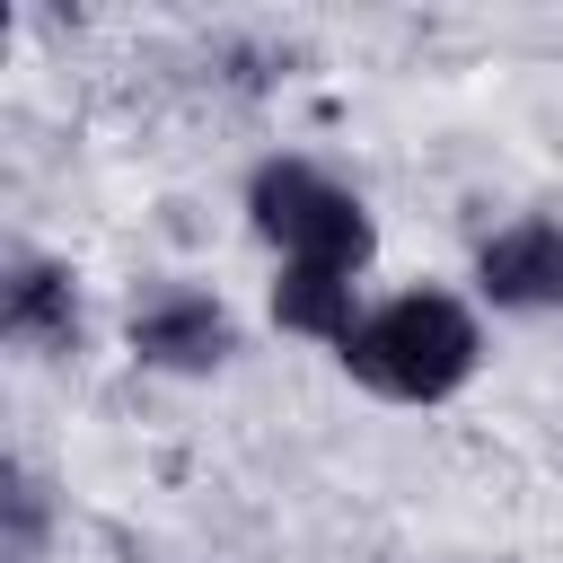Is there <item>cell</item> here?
<instances>
[{
  "instance_id": "obj_1",
  "label": "cell",
  "mask_w": 563,
  "mask_h": 563,
  "mask_svg": "<svg viewBox=\"0 0 563 563\" xmlns=\"http://www.w3.org/2000/svg\"><path fill=\"white\" fill-rule=\"evenodd\" d=\"M475 352H484V334L449 290H405L378 317H361V334L343 343V369L396 405H440L475 378Z\"/></svg>"
},
{
  "instance_id": "obj_2",
  "label": "cell",
  "mask_w": 563,
  "mask_h": 563,
  "mask_svg": "<svg viewBox=\"0 0 563 563\" xmlns=\"http://www.w3.org/2000/svg\"><path fill=\"white\" fill-rule=\"evenodd\" d=\"M255 229L282 246V264H325V273H361L378 229L361 211V194H343L334 176H317L308 158H264L246 185Z\"/></svg>"
},
{
  "instance_id": "obj_3",
  "label": "cell",
  "mask_w": 563,
  "mask_h": 563,
  "mask_svg": "<svg viewBox=\"0 0 563 563\" xmlns=\"http://www.w3.org/2000/svg\"><path fill=\"white\" fill-rule=\"evenodd\" d=\"M132 352H141L150 369L202 378V369H220V361L238 352V334H229L220 299H202V290H158V299L132 308Z\"/></svg>"
},
{
  "instance_id": "obj_4",
  "label": "cell",
  "mask_w": 563,
  "mask_h": 563,
  "mask_svg": "<svg viewBox=\"0 0 563 563\" xmlns=\"http://www.w3.org/2000/svg\"><path fill=\"white\" fill-rule=\"evenodd\" d=\"M475 282L493 308H563V220H519L484 238Z\"/></svg>"
},
{
  "instance_id": "obj_5",
  "label": "cell",
  "mask_w": 563,
  "mask_h": 563,
  "mask_svg": "<svg viewBox=\"0 0 563 563\" xmlns=\"http://www.w3.org/2000/svg\"><path fill=\"white\" fill-rule=\"evenodd\" d=\"M0 325H9V343L70 352L79 343V290H70V273L44 264V255H18L9 264V290H0Z\"/></svg>"
},
{
  "instance_id": "obj_6",
  "label": "cell",
  "mask_w": 563,
  "mask_h": 563,
  "mask_svg": "<svg viewBox=\"0 0 563 563\" xmlns=\"http://www.w3.org/2000/svg\"><path fill=\"white\" fill-rule=\"evenodd\" d=\"M273 317L290 334H317V343H352L361 317H352V273H325V264H282L273 282Z\"/></svg>"
},
{
  "instance_id": "obj_7",
  "label": "cell",
  "mask_w": 563,
  "mask_h": 563,
  "mask_svg": "<svg viewBox=\"0 0 563 563\" xmlns=\"http://www.w3.org/2000/svg\"><path fill=\"white\" fill-rule=\"evenodd\" d=\"M0 501H9V554L35 563V545H44V484H35L26 466H9V493H0Z\"/></svg>"
}]
</instances>
